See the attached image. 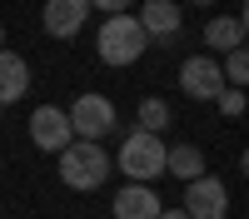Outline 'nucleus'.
<instances>
[{
    "instance_id": "nucleus-2",
    "label": "nucleus",
    "mask_w": 249,
    "mask_h": 219,
    "mask_svg": "<svg viewBox=\"0 0 249 219\" xmlns=\"http://www.w3.org/2000/svg\"><path fill=\"white\" fill-rule=\"evenodd\" d=\"M60 179H65L70 189H100L110 179L105 145H95V139H70V145L60 150Z\"/></svg>"
},
{
    "instance_id": "nucleus-6",
    "label": "nucleus",
    "mask_w": 249,
    "mask_h": 219,
    "mask_svg": "<svg viewBox=\"0 0 249 219\" xmlns=\"http://www.w3.org/2000/svg\"><path fill=\"white\" fill-rule=\"evenodd\" d=\"M179 90L190 100H214L224 90V75H219V60L214 55H190L179 65Z\"/></svg>"
},
{
    "instance_id": "nucleus-15",
    "label": "nucleus",
    "mask_w": 249,
    "mask_h": 219,
    "mask_svg": "<svg viewBox=\"0 0 249 219\" xmlns=\"http://www.w3.org/2000/svg\"><path fill=\"white\" fill-rule=\"evenodd\" d=\"M219 75H224V85L244 90V80H249V55H244V45H239V50H224V65H219Z\"/></svg>"
},
{
    "instance_id": "nucleus-7",
    "label": "nucleus",
    "mask_w": 249,
    "mask_h": 219,
    "mask_svg": "<svg viewBox=\"0 0 249 219\" xmlns=\"http://www.w3.org/2000/svg\"><path fill=\"white\" fill-rule=\"evenodd\" d=\"M30 139H35V150H45V154H60L70 145V119H65V110L60 105H40L35 115H30Z\"/></svg>"
},
{
    "instance_id": "nucleus-4",
    "label": "nucleus",
    "mask_w": 249,
    "mask_h": 219,
    "mask_svg": "<svg viewBox=\"0 0 249 219\" xmlns=\"http://www.w3.org/2000/svg\"><path fill=\"white\" fill-rule=\"evenodd\" d=\"M65 119H70V135L75 139H95V145H100V139L115 130V105L105 95H80L75 105L65 110Z\"/></svg>"
},
{
    "instance_id": "nucleus-12",
    "label": "nucleus",
    "mask_w": 249,
    "mask_h": 219,
    "mask_svg": "<svg viewBox=\"0 0 249 219\" xmlns=\"http://www.w3.org/2000/svg\"><path fill=\"white\" fill-rule=\"evenodd\" d=\"M244 15H214L210 25H204V45L210 50H239L244 45Z\"/></svg>"
},
{
    "instance_id": "nucleus-16",
    "label": "nucleus",
    "mask_w": 249,
    "mask_h": 219,
    "mask_svg": "<svg viewBox=\"0 0 249 219\" xmlns=\"http://www.w3.org/2000/svg\"><path fill=\"white\" fill-rule=\"evenodd\" d=\"M214 100H219V110L230 115V119H239V115H244V90H234V85H224V90H219Z\"/></svg>"
},
{
    "instance_id": "nucleus-3",
    "label": "nucleus",
    "mask_w": 249,
    "mask_h": 219,
    "mask_svg": "<svg viewBox=\"0 0 249 219\" xmlns=\"http://www.w3.org/2000/svg\"><path fill=\"white\" fill-rule=\"evenodd\" d=\"M115 165H120V174H130V185H150V179L164 174V139L160 135H144V130L124 135Z\"/></svg>"
},
{
    "instance_id": "nucleus-17",
    "label": "nucleus",
    "mask_w": 249,
    "mask_h": 219,
    "mask_svg": "<svg viewBox=\"0 0 249 219\" xmlns=\"http://www.w3.org/2000/svg\"><path fill=\"white\" fill-rule=\"evenodd\" d=\"M90 10H105V15H124L130 0H90Z\"/></svg>"
},
{
    "instance_id": "nucleus-5",
    "label": "nucleus",
    "mask_w": 249,
    "mask_h": 219,
    "mask_svg": "<svg viewBox=\"0 0 249 219\" xmlns=\"http://www.w3.org/2000/svg\"><path fill=\"white\" fill-rule=\"evenodd\" d=\"M184 214L190 219H224L230 214V189H224V179L214 174H199L184 185Z\"/></svg>"
},
{
    "instance_id": "nucleus-1",
    "label": "nucleus",
    "mask_w": 249,
    "mask_h": 219,
    "mask_svg": "<svg viewBox=\"0 0 249 219\" xmlns=\"http://www.w3.org/2000/svg\"><path fill=\"white\" fill-rule=\"evenodd\" d=\"M144 50H150V35L140 30V20H135V15H110L105 25H100V35H95V55L105 60L110 70L135 65Z\"/></svg>"
},
{
    "instance_id": "nucleus-19",
    "label": "nucleus",
    "mask_w": 249,
    "mask_h": 219,
    "mask_svg": "<svg viewBox=\"0 0 249 219\" xmlns=\"http://www.w3.org/2000/svg\"><path fill=\"white\" fill-rule=\"evenodd\" d=\"M190 5H214V0H190Z\"/></svg>"
},
{
    "instance_id": "nucleus-9",
    "label": "nucleus",
    "mask_w": 249,
    "mask_h": 219,
    "mask_svg": "<svg viewBox=\"0 0 249 219\" xmlns=\"http://www.w3.org/2000/svg\"><path fill=\"white\" fill-rule=\"evenodd\" d=\"M135 20H140V30L150 35V40H175L179 25H184V15H179L175 0H144Z\"/></svg>"
},
{
    "instance_id": "nucleus-14",
    "label": "nucleus",
    "mask_w": 249,
    "mask_h": 219,
    "mask_svg": "<svg viewBox=\"0 0 249 219\" xmlns=\"http://www.w3.org/2000/svg\"><path fill=\"white\" fill-rule=\"evenodd\" d=\"M135 130H144V135H164V130H170V105H164V100H140Z\"/></svg>"
},
{
    "instance_id": "nucleus-13",
    "label": "nucleus",
    "mask_w": 249,
    "mask_h": 219,
    "mask_svg": "<svg viewBox=\"0 0 249 219\" xmlns=\"http://www.w3.org/2000/svg\"><path fill=\"white\" fill-rule=\"evenodd\" d=\"M164 174H175V179H199L204 174V154L195 145H164Z\"/></svg>"
},
{
    "instance_id": "nucleus-18",
    "label": "nucleus",
    "mask_w": 249,
    "mask_h": 219,
    "mask_svg": "<svg viewBox=\"0 0 249 219\" xmlns=\"http://www.w3.org/2000/svg\"><path fill=\"white\" fill-rule=\"evenodd\" d=\"M160 219H190L184 209H160Z\"/></svg>"
},
{
    "instance_id": "nucleus-11",
    "label": "nucleus",
    "mask_w": 249,
    "mask_h": 219,
    "mask_svg": "<svg viewBox=\"0 0 249 219\" xmlns=\"http://www.w3.org/2000/svg\"><path fill=\"white\" fill-rule=\"evenodd\" d=\"M25 90H30V65H25V55L0 50V105H15Z\"/></svg>"
},
{
    "instance_id": "nucleus-10",
    "label": "nucleus",
    "mask_w": 249,
    "mask_h": 219,
    "mask_svg": "<svg viewBox=\"0 0 249 219\" xmlns=\"http://www.w3.org/2000/svg\"><path fill=\"white\" fill-rule=\"evenodd\" d=\"M160 194L150 185H124L115 194V219H160Z\"/></svg>"
},
{
    "instance_id": "nucleus-20",
    "label": "nucleus",
    "mask_w": 249,
    "mask_h": 219,
    "mask_svg": "<svg viewBox=\"0 0 249 219\" xmlns=\"http://www.w3.org/2000/svg\"><path fill=\"white\" fill-rule=\"evenodd\" d=\"M0 50H5V30H0Z\"/></svg>"
},
{
    "instance_id": "nucleus-8",
    "label": "nucleus",
    "mask_w": 249,
    "mask_h": 219,
    "mask_svg": "<svg viewBox=\"0 0 249 219\" xmlns=\"http://www.w3.org/2000/svg\"><path fill=\"white\" fill-rule=\"evenodd\" d=\"M45 35L55 40H70L80 35V25H85V15H90V0H45Z\"/></svg>"
}]
</instances>
